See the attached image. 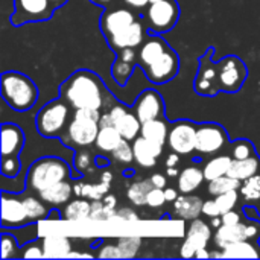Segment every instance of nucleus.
I'll return each instance as SVG.
<instances>
[{"instance_id":"f3484780","label":"nucleus","mask_w":260,"mask_h":260,"mask_svg":"<svg viewBox=\"0 0 260 260\" xmlns=\"http://www.w3.org/2000/svg\"><path fill=\"white\" fill-rule=\"evenodd\" d=\"M30 221L26 215V209L23 200L15 197H9L6 190H3L2 198V229H21L29 225Z\"/></svg>"},{"instance_id":"13d9d810","label":"nucleus","mask_w":260,"mask_h":260,"mask_svg":"<svg viewBox=\"0 0 260 260\" xmlns=\"http://www.w3.org/2000/svg\"><path fill=\"white\" fill-rule=\"evenodd\" d=\"M93 5H96V6H102V8H110L113 3H114V0H90Z\"/></svg>"},{"instance_id":"f8f14e48","label":"nucleus","mask_w":260,"mask_h":260,"mask_svg":"<svg viewBox=\"0 0 260 260\" xmlns=\"http://www.w3.org/2000/svg\"><path fill=\"white\" fill-rule=\"evenodd\" d=\"M197 129H198V123L187 119L172 122L168 134L169 149L180 155L192 154L197 146Z\"/></svg>"},{"instance_id":"39448f33","label":"nucleus","mask_w":260,"mask_h":260,"mask_svg":"<svg viewBox=\"0 0 260 260\" xmlns=\"http://www.w3.org/2000/svg\"><path fill=\"white\" fill-rule=\"evenodd\" d=\"M72 107L61 96L47 102L35 116V126L44 139H59L70 122Z\"/></svg>"},{"instance_id":"6e6552de","label":"nucleus","mask_w":260,"mask_h":260,"mask_svg":"<svg viewBox=\"0 0 260 260\" xmlns=\"http://www.w3.org/2000/svg\"><path fill=\"white\" fill-rule=\"evenodd\" d=\"M248 78L247 64L236 55L224 56L218 62L219 90L224 93H238Z\"/></svg>"},{"instance_id":"f704fd0d","label":"nucleus","mask_w":260,"mask_h":260,"mask_svg":"<svg viewBox=\"0 0 260 260\" xmlns=\"http://www.w3.org/2000/svg\"><path fill=\"white\" fill-rule=\"evenodd\" d=\"M152 183L151 180H142V181H136L133 184H129L128 190H126V197L128 200L137 206V207H142V206H146V197H148V192L152 189Z\"/></svg>"},{"instance_id":"bb28decb","label":"nucleus","mask_w":260,"mask_h":260,"mask_svg":"<svg viewBox=\"0 0 260 260\" xmlns=\"http://www.w3.org/2000/svg\"><path fill=\"white\" fill-rule=\"evenodd\" d=\"M204 180H206V177H204V171L201 168L187 166L183 171H180L178 180H177V187H178L180 193H192L197 189H200V186L203 184Z\"/></svg>"},{"instance_id":"20e7f679","label":"nucleus","mask_w":260,"mask_h":260,"mask_svg":"<svg viewBox=\"0 0 260 260\" xmlns=\"http://www.w3.org/2000/svg\"><path fill=\"white\" fill-rule=\"evenodd\" d=\"M70 177L73 175H70V166L66 160L61 157L47 155L35 160L30 165L26 177V186L29 190L40 193Z\"/></svg>"},{"instance_id":"1a4fd4ad","label":"nucleus","mask_w":260,"mask_h":260,"mask_svg":"<svg viewBox=\"0 0 260 260\" xmlns=\"http://www.w3.org/2000/svg\"><path fill=\"white\" fill-rule=\"evenodd\" d=\"M99 125H113L126 140H134L140 136L142 122L134 111H129L122 104H114L107 113H102Z\"/></svg>"},{"instance_id":"a19ab883","label":"nucleus","mask_w":260,"mask_h":260,"mask_svg":"<svg viewBox=\"0 0 260 260\" xmlns=\"http://www.w3.org/2000/svg\"><path fill=\"white\" fill-rule=\"evenodd\" d=\"M129 142H131V140L123 139V140L120 142V145L111 152V157H113L117 163H123V165L133 163V160H134V151H133V145H131Z\"/></svg>"},{"instance_id":"72a5a7b5","label":"nucleus","mask_w":260,"mask_h":260,"mask_svg":"<svg viewBox=\"0 0 260 260\" xmlns=\"http://www.w3.org/2000/svg\"><path fill=\"white\" fill-rule=\"evenodd\" d=\"M90 216H91V203L87 200L70 201L62 210V219L66 221H81Z\"/></svg>"},{"instance_id":"8fccbe9b","label":"nucleus","mask_w":260,"mask_h":260,"mask_svg":"<svg viewBox=\"0 0 260 260\" xmlns=\"http://www.w3.org/2000/svg\"><path fill=\"white\" fill-rule=\"evenodd\" d=\"M149 180H151V183H152L154 187L165 189L166 184H168V178H166V175H163V174H154V175H151Z\"/></svg>"},{"instance_id":"b1692460","label":"nucleus","mask_w":260,"mask_h":260,"mask_svg":"<svg viewBox=\"0 0 260 260\" xmlns=\"http://www.w3.org/2000/svg\"><path fill=\"white\" fill-rule=\"evenodd\" d=\"M239 190H230V192H225V193H221V195H216L213 200H209L204 203L203 206V215H206L207 218H216V216H221L230 210H233L236 206H238V201H239Z\"/></svg>"},{"instance_id":"7c9ffc66","label":"nucleus","mask_w":260,"mask_h":260,"mask_svg":"<svg viewBox=\"0 0 260 260\" xmlns=\"http://www.w3.org/2000/svg\"><path fill=\"white\" fill-rule=\"evenodd\" d=\"M232 161H233V157L230 154H218L212 157L210 160H207L203 166L206 181H213L222 175H227L230 171Z\"/></svg>"},{"instance_id":"4468645a","label":"nucleus","mask_w":260,"mask_h":260,"mask_svg":"<svg viewBox=\"0 0 260 260\" xmlns=\"http://www.w3.org/2000/svg\"><path fill=\"white\" fill-rule=\"evenodd\" d=\"M178 70H180V58L177 52L169 46L168 50L158 59H155L151 66H148L143 70V73L151 82L161 85L175 79Z\"/></svg>"},{"instance_id":"37998d69","label":"nucleus","mask_w":260,"mask_h":260,"mask_svg":"<svg viewBox=\"0 0 260 260\" xmlns=\"http://www.w3.org/2000/svg\"><path fill=\"white\" fill-rule=\"evenodd\" d=\"M2 175L6 178H15L20 174L21 165L18 157H2Z\"/></svg>"},{"instance_id":"ea45409f","label":"nucleus","mask_w":260,"mask_h":260,"mask_svg":"<svg viewBox=\"0 0 260 260\" xmlns=\"http://www.w3.org/2000/svg\"><path fill=\"white\" fill-rule=\"evenodd\" d=\"M117 245L122 253V257L129 259V257H134L137 251L140 250L142 239L139 236H125V238L117 239Z\"/></svg>"},{"instance_id":"e2e57ef3","label":"nucleus","mask_w":260,"mask_h":260,"mask_svg":"<svg viewBox=\"0 0 260 260\" xmlns=\"http://www.w3.org/2000/svg\"><path fill=\"white\" fill-rule=\"evenodd\" d=\"M134 174H136V171H134V169H131V171H126V172H125V177H133Z\"/></svg>"},{"instance_id":"412c9836","label":"nucleus","mask_w":260,"mask_h":260,"mask_svg":"<svg viewBox=\"0 0 260 260\" xmlns=\"http://www.w3.org/2000/svg\"><path fill=\"white\" fill-rule=\"evenodd\" d=\"M168 47L169 44L160 37V34L146 35L143 43L137 47V66L145 70L155 59H158L168 50Z\"/></svg>"},{"instance_id":"052dcab7","label":"nucleus","mask_w":260,"mask_h":260,"mask_svg":"<svg viewBox=\"0 0 260 260\" xmlns=\"http://www.w3.org/2000/svg\"><path fill=\"white\" fill-rule=\"evenodd\" d=\"M195 257H197V259H201V257H210V253H209L206 248H201L200 251H197Z\"/></svg>"},{"instance_id":"9d476101","label":"nucleus","mask_w":260,"mask_h":260,"mask_svg":"<svg viewBox=\"0 0 260 260\" xmlns=\"http://www.w3.org/2000/svg\"><path fill=\"white\" fill-rule=\"evenodd\" d=\"M230 143L225 128L215 122L198 123L195 152L200 155H216Z\"/></svg>"},{"instance_id":"c03bdc74","label":"nucleus","mask_w":260,"mask_h":260,"mask_svg":"<svg viewBox=\"0 0 260 260\" xmlns=\"http://www.w3.org/2000/svg\"><path fill=\"white\" fill-rule=\"evenodd\" d=\"M91 165H94V160L91 158V155L87 151H82V148L78 149L75 154V169L78 171L79 177H82Z\"/></svg>"},{"instance_id":"49530a36","label":"nucleus","mask_w":260,"mask_h":260,"mask_svg":"<svg viewBox=\"0 0 260 260\" xmlns=\"http://www.w3.org/2000/svg\"><path fill=\"white\" fill-rule=\"evenodd\" d=\"M165 203H168V201H166V195H165V189L152 187V189L148 192V197H146V206H148V207L160 209V207H163Z\"/></svg>"},{"instance_id":"de8ad7c7","label":"nucleus","mask_w":260,"mask_h":260,"mask_svg":"<svg viewBox=\"0 0 260 260\" xmlns=\"http://www.w3.org/2000/svg\"><path fill=\"white\" fill-rule=\"evenodd\" d=\"M98 257H102V259H107V257H117L120 259L122 257V253L119 250V245H102L99 248V253H98Z\"/></svg>"},{"instance_id":"a211bd4d","label":"nucleus","mask_w":260,"mask_h":260,"mask_svg":"<svg viewBox=\"0 0 260 260\" xmlns=\"http://www.w3.org/2000/svg\"><path fill=\"white\" fill-rule=\"evenodd\" d=\"M210 238H212L210 227L198 218L193 219L186 232V239L181 247V256L187 259L195 257L197 251H200L201 248H206Z\"/></svg>"},{"instance_id":"79ce46f5","label":"nucleus","mask_w":260,"mask_h":260,"mask_svg":"<svg viewBox=\"0 0 260 260\" xmlns=\"http://www.w3.org/2000/svg\"><path fill=\"white\" fill-rule=\"evenodd\" d=\"M20 247L15 241V238L9 233L2 235V259H14L18 257Z\"/></svg>"},{"instance_id":"c9c22d12","label":"nucleus","mask_w":260,"mask_h":260,"mask_svg":"<svg viewBox=\"0 0 260 260\" xmlns=\"http://www.w3.org/2000/svg\"><path fill=\"white\" fill-rule=\"evenodd\" d=\"M23 204H24V209H26V215L32 222H38V221H43L44 218H47L49 215V209L44 206V201L43 200H38V198H34V197H27L23 200Z\"/></svg>"},{"instance_id":"4d7b16f0","label":"nucleus","mask_w":260,"mask_h":260,"mask_svg":"<svg viewBox=\"0 0 260 260\" xmlns=\"http://www.w3.org/2000/svg\"><path fill=\"white\" fill-rule=\"evenodd\" d=\"M108 165H110V160L105 158V157H102V155H98V157L94 158V166H98V168H105V166H108Z\"/></svg>"},{"instance_id":"cd10ccee","label":"nucleus","mask_w":260,"mask_h":260,"mask_svg":"<svg viewBox=\"0 0 260 260\" xmlns=\"http://www.w3.org/2000/svg\"><path fill=\"white\" fill-rule=\"evenodd\" d=\"M73 186L64 180V181H59L56 184H53L52 187L40 192V198L46 203V204H50V206H62V204H67L69 200L72 198V193H73Z\"/></svg>"},{"instance_id":"f03ea898","label":"nucleus","mask_w":260,"mask_h":260,"mask_svg":"<svg viewBox=\"0 0 260 260\" xmlns=\"http://www.w3.org/2000/svg\"><path fill=\"white\" fill-rule=\"evenodd\" d=\"M2 96L8 107L24 113L37 104L40 93L37 84L27 75L11 70L2 75Z\"/></svg>"},{"instance_id":"09e8293b","label":"nucleus","mask_w":260,"mask_h":260,"mask_svg":"<svg viewBox=\"0 0 260 260\" xmlns=\"http://www.w3.org/2000/svg\"><path fill=\"white\" fill-rule=\"evenodd\" d=\"M221 222L225 224V225L239 224V222H242V215H241L239 212H235V209H233V210H230V212L221 215Z\"/></svg>"},{"instance_id":"aec40b11","label":"nucleus","mask_w":260,"mask_h":260,"mask_svg":"<svg viewBox=\"0 0 260 260\" xmlns=\"http://www.w3.org/2000/svg\"><path fill=\"white\" fill-rule=\"evenodd\" d=\"M146 23L145 20L137 18L129 27H126L125 30L113 35L111 38L107 40V44L116 52L119 49H125V47H134L137 49L143 40L146 38Z\"/></svg>"},{"instance_id":"c756f323","label":"nucleus","mask_w":260,"mask_h":260,"mask_svg":"<svg viewBox=\"0 0 260 260\" xmlns=\"http://www.w3.org/2000/svg\"><path fill=\"white\" fill-rule=\"evenodd\" d=\"M168 134H169V125L161 117L142 123L140 136H143L145 139H148L163 148H165V145H168Z\"/></svg>"},{"instance_id":"9b49d317","label":"nucleus","mask_w":260,"mask_h":260,"mask_svg":"<svg viewBox=\"0 0 260 260\" xmlns=\"http://www.w3.org/2000/svg\"><path fill=\"white\" fill-rule=\"evenodd\" d=\"M260 222L257 219H250L247 222H239L235 225H219L213 235V242L218 248H225L235 242L241 241H259Z\"/></svg>"},{"instance_id":"2eb2a0df","label":"nucleus","mask_w":260,"mask_h":260,"mask_svg":"<svg viewBox=\"0 0 260 260\" xmlns=\"http://www.w3.org/2000/svg\"><path fill=\"white\" fill-rule=\"evenodd\" d=\"M137 18L139 17L128 6L126 8H105L99 20V26L105 40H108L113 35L129 27Z\"/></svg>"},{"instance_id":"6e6d98bb","label":"nucleus","mask_w":260,"mask_h":260,"mask_svg":"<svg viewBox=\"0 0 260 260\" xmlns=\"http://www.w3.org/2000/svg\"><path fill=\"white\" fill-rule=\"evenodd\" d=\"M102 201H104V204H105L108 209H116V206H117V200H116L114 195H105Z\"/></svg>"},{"instance_id":"5701e85b","label":"nucleus","mask_w":260,"mask_h":260,"mask_svg":"<svg viewBox=\"0 0 260 260\" xmlns=\"http://www.w3.org/2000/svg\"><path fill=\"white\" fill-rule=\"evenodd\" d=\"M24 146V133L17 123L2 125V157H18Z\"/></svg>"},{"instance_id":"3c124183","label":"nucleus","mask_w":260,"mask_h":260,"mask_svg":"<svg viewBox=\"0 0 260 260\" xmlns=\"http://www.w3.org/2000/svg\"><path fill=\"white\" fill-rule=\"evenodd\" d=\"M131 9H143L149 5V0H122Z\"/></svg>"},{"instance_id":"69168bd1","label":"nucleus","mask_w":260,"mask_h":260,"mask_svg":"<svg viewBox=\"0 0 260 260\" xmlns=\"http://www.w3.org/2000/svg\"><path fill=\"white\" fill-rule=\"evenodd\" d=\"M155 2H160V0H149V3H155Z\"/></svg>"},{"instance_id":"e433bc0d","label":"nucleus","mask_w":260,"mask_h":260,"mask_svg":"<svg viewBox=\"0 0 260 260\" xmlns=\"http://www.w3.org/2000/svg\"><path fill=\"white\" fill-rule=\"evenodd\" d=\"M241 183L239 180L230 177V175H222L213 181H209V187H207V192L213 197L216 195H221V193H225V192H230V190H239L241 187Z\"/></svg>"},{"instance_id":"473e14b6","label":"nucleus","mask_w":260,"mask_h":260,"mask_svg":"<svg viewBox=\"0 0 260 260\" xmlns=\"http://www.w3.org/2000/svg\"><path fill=\"white\" fill-rule=\"evenodd\" d=\"M122 140H123V137L116 129V126H113V125H102L99 128V133H98L94 145H96V148L99 151L111 154L120 145Z\"/></svg>"},{"instance_id":"6ab92c4d","label":"nucleus","mask_w":260,"mask_h":260,"mask_svg":"<svg viewBox=\"0 0 260 260\" xmlns=\"http://www.w3.org/2000/svg\"><path fill=\"white\" fill-rule=\"evenodd\" d=\"M137 66V49L134 47H125L116 50V59L111 66V76L116 81L117 85L125 87L129 78L134 73V69Z\"/></svg>"},{"instance_id":"393cba45","label":"nucleus","mask_w":260,"mask_h":260,"mask_svg":"<svg viewBox=\"0 0 260 260\" xmlns=\"http://www.w3.org/2000/svg\"><path fill=\"white\" fill-rule=\"evenodd\" d=\"M204 201L200 197L190 193H181L174 201V212L178 218L186 221H193L203 213Z\"/></svg>"},{"instance_id":"4c0bfd02","label":"nucleus","mask_w":260,"mask_h":260,"mask_svg":"<svg viewBox=\"0 0 260 260\" xmlns=\"http://www.w3.org/2000/svg\"><path fill=\"white\" fill-rule=\"evenodd\" d=\"M239 193L247 203H259L260 201V172L244 180L239 187Z\"/></svg>"},{"instance_id":"bf43d9fd","label":"nucleus","mask_w":260,"mask_h":260,"mask_svg":"<svg viewBox=\"0 0 260 260\" xmlns=\"http://www.w3.org/2000/svg\"><path fill=\"white\" fill-rule=\"evenodd\" d=\"M178 174H180V171L177 169V166H174V168H166V175L168 177H178Z\"/></svg>"},{"instance_id":"423d86ee","label":"nucleus","mask_w":260,"mask_h":260,"mask_svg":"<svg viewBox=\"0 0 260 260\" xmlns=\"http://www.w3.org/2000/svg\"><path fill=\"white\" fill-rule=\"evenodd\" d=\"M180 18L177 0H160L149 3L143 12V20L151 34H165L175 27Z\"/></svg>"},{"instance_id":"0e129e2a","label":"nucleus","mask_w":260,"mask_h":260,"mask_svg":"<svg viewBox=\"0 0 260 260\" xmlns=\"http://www.w3.org/2000/svg\"><path fill=\"white\" fill-rule=\"evenodd\" d=\"M256 209H257V213H259V216H260V201L257 203V206H256Z\"/></svg>"},{"instance_id":"680f3d73","label":"nucleus","mask_w":260,"mask_h":260,"mask_svg":"<svg viewBox=\"0 0 260 260\" xmlns=\"http://www.w3.org/2000/svg\"><path fill=\"white\" fill-rule=\"evenodd\" d=\"M50 2H52V3L55 5V8L58 9V8H62V6H64V5H66L69 0H50Z\"/></svg>"},{"instance_id":"ddd939ff","label":"nucleus","mask_w":260,"mask_h":260,"mask_svg":"<svg viewBox=\"0 0 260 260\" xmlns=\"http://www.w3.org/2000/svg\"><path fill=\"white\" fill-rule=\"evenodd\" d=\"M213 50L215 49L210 47L200 58V69L193 81L195 93H198L200 96H206V98H213L221 91L219 82H218V62L212 61Z\"/></svg>"},{"instance_id":"864d4df0","label":"nucleus","mask_w":260,"mask_h":260,"mask_svg":"<svg viewBox=\"0 0 260 260\" xmlns=\"http://www.w3.org/2000/svg\"><path fill=\"white\" fill-rule=\"evenodd\" d=\"M180 190H175L174 187H165V195H166V201L168 203H174L180 195H178Z\"/></svg>"},{"instance_id":"58836bf2","label":"nucleus","mask_w":260,"mask_h":260,"mask_svg":"<svg viewBox=\"0 0 260 260\" xmlns=\"http://www.w3.org/2000/svg\"><path fill=\"white\" fill-rule=\"evenodd\" d=\"M229 154L233 157V160H242V158H248L257 152H256V146L250 140L236 139L229 143Z\"/></svg>"},{"instance_id":"5fc2aeb1","label":"nucleus","mask_w":260,"mask_h":260,"mask_svg":"<svg viewBox=\"0 0 260 260\" xmlns=\"http://www.w3.org/2000/svg\"><path fill=\"white\" fill-rule=\"evenodd\" d=\"M178 163H180V154H177V152L169 154V157L166 158V168H174Z\"/></svg>"},{"instance_id":"7ed1b4c3","label":"nucleus","mask_w":260,"mask_h":260,"mask_svg":"<svg viewBox=\"0 0 260 260\" xmlns=\"http://www.w3.org/2000/svg\"><path fill=\"white\" fill-rule=\"evenodd\" d=\"M101 116L102 113L94 110H75L73 117L70 119L69 126L59 140L72 149H81L94 145L101 128Z\"/></svg>"},{"instance_id":"dca6fc26","label":"nucleus","mask_w":260,"mask_h":260,"mask_svg":"<svg viewBox=\"0 0 260 260\" xmlns=\"http://www.w3.org/2000/svg\"><path fill=\"white\" fill-rule=\"evenodd\" d=\"M133 111L136 113V116L142 123L148 120L160 119L165 116V101L157 90L146 88L137 96Z\"/></svg>"},{"instance_id":"c85d7f7f","label":"nucleus","mask_w":260,"mask_h":260,"mask_svg":"<svg viewBox=\"0 0 260 260\" xmlns=\"http://www.w3.org/2000/svg\"><path fill=\"white\" fill-rule=\"evenodd\" d=\"M260 172V157L257 154L248 157V158H242V160H233L232 161V166H230V171L227 175L239 180V181H244L256 174Z\"/></svg>"},{"instance_id":"a878e982","label":"nucleus","mask_w":260,"mask_h":260,"mask_svg":"<svg viewBox=\"0 0 260 260\" xmlns=\"http://www.w3.org/2000/svg\"><path fill=\"white\" fill-rule=\"evenodd\" d=\"M222 259H260L257 241H241L222 248Z\"/></svg>"},{"instance_id":"2f4dec72","label":"nucleus","mask_w":260,"mask_h":260,"mask_svg":"<svg viewBox=\"0 0 260 260\" xmlns=\"http://www.w3.org/2000/svg\"><path fill=\"white\" fill-rule=\"evenodd\" d=\"M44 257H67L72 250L70 239L61 235H49L43 238Z\"/></svg>"},{"instance_id":"f257e3e1","label":"nucleus","mask_w":260,"mask_h":260,"mask_svg":"<svg viewBox=\"0 0 260 260\" xmlns=\"http://www.w3.org/2000/svg\"><path fill=\"white\" fill-rule=\"evenodd\" d=\"M59 96L69 102L73 110H94L101 111L105 99L111 96L102 78L91 70H76L61 85Z\"/></svg>"},{"instance_id":"0eeeda50","label":"nucleus","mask_w":260,"mask_h":260,"mask_svg":"<svg viewBox=\"0 0 260 260\" xmlns=\"http://www.w3.org/2000/svg\"><path fill=\"white\" fill-rule=\"evenodd\" d=\"M56 8L50 0H14V12L9 21L12 26L46 21L53 17Z\"/></svg>"},{"instance_id":"a18cd8bd","label":"nucleus","mask_w":260,"mask_h":260,"mask_svg":"<svg viewBox=\"0 0 260 260\" xmlns=\"http://www.w3.org/2000/svg\"><path fill=\"white\" fill-rule=\"evenodd\" d=\"M20 259H37V257H44V250H43V244L40 245L37 241L27 242L20 248Z\"/></svg>"},{"instance_id":"603ef678","label":"nucleus","mask_w":260,"mask_h":260,"mask_svg":"<svg viewBox=\"0 0 260 260\" xmlns=\"http://www.w3.org/2000/svg\"><path fill=\"white\" fill-rule=\"evenodd\" d=\"M116 216L117 218H123V219H131V221L139 219V216L133 210H129V209H120V210H117V215Z\"/></svg>"},{"instance_id":"4be33fe9","label":"nucleus","mask_w":260,"mask_h":260,"mask_svg":"<svg viewBox=\"0 0 260 260\" xmlns=\"http://www.w3.org/2000/svg\"><path fill=\"white\" fill-rule=\"evenodd\" d=\"M133 151L136 163L145 169H151L157 165V160L163 152V146L145 139L143 136H139L133 140Z\"/></svg>"}]
</instances>
